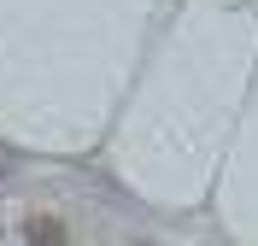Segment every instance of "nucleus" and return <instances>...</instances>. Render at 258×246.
Listing matches in <instances>:
<instances>
[{
  "label": "nucleus",
  "instance_id": "nucleus-1",
  "mask_svg": "<svg viewBox=\"0 0 258 246\" xmlns=\"http://www.w3.org/2000/svg\"><path fill=\"white\" fill-rule=\"evenodd\" d=\"M71 234H64V223L59 217H30L24 223V246H64Z\"/></svg>",
  "mask_w": 258,
  "mask_h": 246
}]
</instances>
